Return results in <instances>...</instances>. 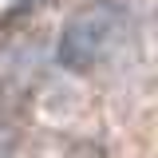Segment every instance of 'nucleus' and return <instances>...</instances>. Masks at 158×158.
Returning <instances> with one entry per match:
<instances>
[{"label":"nucleus","instance_id":"nucleus-2","mask_svg":"<svg viewBox=\"0 0 158 158\" xmlns=\"http://www.w3.org/2000/svg\"><path fill=\"white\" fill-rule=\"evenodd\" d=\"M0 158H12V142L8 138H0Z\"/></svg>","mask_w":158,"mask_h":158},{"label":"nucleus","instance_id":"nucleus-1","mask_svg":"<svg viewBox=\"0 0 158 158\" xmlns=\"http://www.w3.org/2000/svg\"><path fill=\"white\" fill-rule=\"evenodd\" d=\"M118 32V20L111 4H91L63 24V36H59V63L71 67V71H87L95 67L99 59L111 52Z\"/></svg>","mask_w":158,"mask_h":158}]
</instances>
